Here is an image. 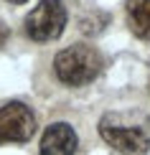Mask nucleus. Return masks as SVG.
Masks as SVG:
<instances>
[{
    "mask_svg": "<svg viewBox=\"0 0 150 155\" xmlns=\"http://www.w3.org/2000/svg\"><path fill=\"white\" fill-rule=\"evenodd\" d=\"M99 135L120 155H148L150 150V114L138 109L107 112L99 120Z\"/></svg>",
    "mask_w": 150,
    "mask_h": 155,
    "instance_id": "1",
    "label": "nucleus"
},
{
    "mask_svg": "<svg viewBox=\"0 0 150 155\" xmlns=\"http://www.w3.org/2000/svg\"><path fill=\"white\" fill-rule=\"evenodd\" d=\"M102 66H104L102 54L89 43L66 46L54 59L56 79L61 84H66V87H84V84L94 81L102 74Z\"/></svg>",
    "mask_w": 150,
    "mask_h": 155,
    "instance_id": "2",
    "label": "nucleus"
},
{
    "mask_svg": "<svg viewBox=\"0 0 150 155\" xmlns=\"http://www.w3.org/2000/svg\"><path fill=\"white\" fill-rule=\"evenodd\" d=\"M23 25H25V36L31 41H38V43L56 41L66 25V8H64L61 0H41L25 15Z\"/></svg>",
    "mask_w": 150,
    "mask_h": 155,
    "instance_id": "3",
    "label": "nucleus"
},
{
    "mask_svg": "<svg viewBox=\"0 0 150 155\" xmlns=\"http://www.w3.org/2000/svg\"><path fill=\"white\" fill-rule=\"evenodd\" d=\"M36 132V114L23 102H8L0 107V145L28 143Z\"/></svg>",
    "mask_w": 150,
    "mask_h": 155,
    "instance_id": "4",
    "label": "nucleus"
},
{
    "mask_svg": "<svg viewBox=\"0 0 150 155\" xmlns=\"http://www.w3.org/2000/svg\"><path fill=\"white\" fill-rule=\"evenodd\" d=\"M79 137L69 122H54L41 135L38 155H76Z\"/></svg>",
    "mask_w": 150,
    "mask_h": 155,
    "instance_id": "5",
    "label": "nucleus"
},
{
    "mask_svg": "<svg viewBox=\"0 0 150 155\" xmlns=\"http://www.w3.org/2000/svg\"><path fill=\"white\" fill-rule=\"evenodd\" d=\"M127 25L138 38H150V0H127Z\"/></svg>",
    "mask_w": 150,
    "mask_h": 155,
    "instance_id": "6",
    "label": "nucleus"
},
{
    "mask_svg": "<svg viewBox=\"0 0 150 155\" xmlns=\"http://www.w3.org/2000/svg\"><path fill=\"white\" fill-rule=\"evenodd\" d=\"M8 38H10V31H8V25L0 21V48H3L5 43H8Z\"/></svg>",
    "mask_w": 150,
    "mask_h": 155,
    "instance_id": "7",
    "label": "nucleus"
},
{
    "mask_svg": "<svg viewBox=\"0 0 150 155\" xmlns=\"http://www.w3.org/2000/svg\"><path fill=\"white\" fill-rule=\"evenodd\" d=\"M8 3H15V5H21V3H25V0H8Z\"/></svg>",
    "mask_w": 150,
    "mask_h": 155,
    "instance_id": "8",
    "label": "nucleus"
}]
</instances>
